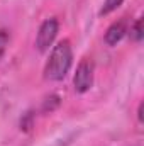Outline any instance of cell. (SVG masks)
Wrapping results in <instances>:
<instances>
[{"mask_svg":"<svg viewBox=\"0 0 144 146\" xmlns=\"http://www.w3.org/2000/svg\"><path fill=\"white\" fill-rule=\"evenodd\" d=\"M59 33V22L58 19L54 17H49L46 19L41 26H39V31H37L36 36V48L39 53H46L49 51V48H53V42Z\"/></svg>","mask_w":144,"mask_h":146,"instance_id":"obj_3","label":"cell"},{"mask_svg":"<svg viewBox=\"0 0 144 146\" xmlns=\"http://www.w3.org/2000/svg\"><path fill=\"white\" fill-rule=\"evenodd\" d=\"M137 117H139V122H143V104H139V109H137Z\"/></svg>","mask_w":144,"mask_h":146,"instance_id":"obj_8","label":"cell"},{"mask_svg":"<svg viewBox=\"0 0 144 146\" xmlns=\"http://www.w3.org/2000/svg\"><path fill=\"white\" fill-rule=\"evenodd\" d=\"M124 3V0H104V5L100 9V15H108L114 10H117L120 5Z\"/></svg>","mask_w":144,"mask_h":146,"instance_id":"obj_6","label":"cell"},{"mask_svg":"<svg viewBox=\"0 0 144 146\" xmlns=\"http://www.w3.org/2000/svg\"><path fill=\"white\" fill-rule=\"evenodd\" d=\"M131 39L134 42H141L143 41V19H136V22L131 26Z\"/></svg>","mask_w":144,"mask_h":146,"instance_id":"obj_5","label":"cell"},{"mask_svg":"<svg viewBox=\"0 0 144 146\" xmlns=\"http://www.w3.org/2000/svg\"><path fill=\"white\" fill-rule=\"evenodd\" d=\"M93 75H95V66L93 61L88 58H83L78 66L76 72L73 75V87L76 94H87L92 87H93Z\"/></svg>","mask_w":144,"mask_h":146,"instance_id":"obj_2","label":"cell"},{"mask_svg":"<svg viewBox=\"0 0 144 146\" xmlns=\"http://www.w3.org/2000/svg\"><path fill=\"white\" fill-rule=\"evenodd\" d=\"M127 33V21L126 19H120V21H115L108 26V29L105 31V42L108 46H115L117 42L122 41V37L126 36Z\"/></svg>","mask_w":144,"mask_h":146,"instance_id":"obj_4","label":"cell"},{"mask_svg":"<svg viewBox=\"0 0 144 146\" xmlns=\"http://www.w3.org/2000/svg\"><path fill=\"white\" fill-rule=\"evenodd\" d=\"M9 41H10L9 33L3 31V29H0V60H2V56H3V53H5V49H7V46H9Z\"/></svg>","mask_w":144,"mask_h":146,"instance_id":"obj_7","label":"cell"},{"mask_svg":"<svg viewBox=\"0 0 144 146\" xmlns=\"http://www.w3.org/2000/svg\"><path fill=\"white\" fill-rule=\"evenodd\" d=\"M73 66V49L68 39L59 41L53 46L49 53V60L44 66V78L51 82H61Z\"/></svg>","mask_w":144,"mask_h":146,"instance_id":"obj_1","label":"cell"}]
</instances>
